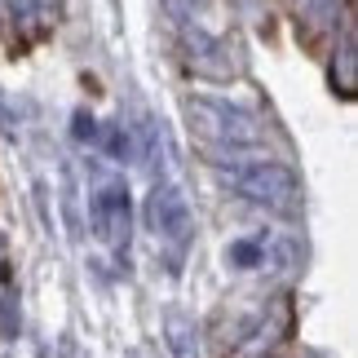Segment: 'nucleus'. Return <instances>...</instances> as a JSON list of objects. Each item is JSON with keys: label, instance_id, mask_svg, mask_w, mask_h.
<instances>
[{"label": "nucleus", "instance_id": "39448f33", "mask_svg": "<svg viewBox=\"0 0 358 358\" xmlns=\"http://www.w3.org/2000/svg\"><path fill=\"white\" fill-rule=\"evenodd\" d=\"M164 332H169V350H173V358H199L195 323H190L186 314H169V323H164Z\"/></svg>", "mask_w": 358, "mask_h": 358}, {"label": "nucleus", "instance_id": "7ed1b4c3", "mask_svg": "<svg viewBox=\"0 0 358 358\" xmlns=\"http://www.w3.org/2000/svg\"><path fill=\"white\" fill-rule=\"evenodd\" d=\"M235 190L248 203H261V208H274V213H292L301 203V182L292 169L274 159H261V164H248V169L235 173Z\"/></svg>", "mask_w": 358, "mask_h": 358}, {"label": "nucleus", "instance_id": "f257e3e1", "mask_svg": "<svg viewBox=\"0 0 358 358\" xmlns=\"http://www.w3.org/2000/svg\"><path fill=\"white\" fill-rule=\"evenodd\" d=\"M186 111H190V120H195V129L203 137H213V142H222V146L243 150V146H261V142H266V124H261L252 111H243V106L190 98Z\"/></svg>", "mask_w": 358, "mask_h": 358}, {"label": "nucleus", "instance_id": "0eeeda50", "mask_svg": "<svg viewBox=\"0 0 358 358\" xmlns=\"http://www.w3.org/2000/svg\"><path fill=\"white\" fill-rule=\"evenodd\" d=\"M336 9H341V0H306V22L310 27H327L336 18Z\"/></svg>", "mask_w": 358, "mask_h": 358}, {"label": "nucleus", "instance_id": "1a4fd4ad", "mask_svg": "<svg viewBox=\"0 0 358 358\" xmlns=\"http://www.w3.org/2000/svg\"><path fill=\"white\" fill-rule=\"evenodd\" d=\"M0 257H5V239H0Z\"/></svg>", "mask_w": 358, "mask_h": 358}, {"label": "nucleus", "instance_id": "423d86ee", "mask_svg": "<svg viewBox=\"0 0 358 358\" xmlns=\"http://www.w3.org/2000/svg\"><path fill=\"white\" fill-rule=\"evenodd\" d=\"M354 62H358V53H354V27H345V36H341V53H336V62H332V85L341 93H354Z\"/></svg>", "mask_w": 358, "mask_h": 358}, {"label": "nucleus", "instance_id": "6e6552de", "mask_svg": "<svg viewBox=\"0 0 358 358\" xmlns=\"http://www.w3.org/2000/svg\"><path fill=\"white\" fill-rule=\"evenodd\" d=\"M230 261H235L239 270H252L257 261H261V248L257 243H235V248H230Z\"/></svg>", "mask_w": 358, "mask_h": 358}, {"label": "nucleus", "instance_id": "20e7f679", "mask_svg": "<svg viewBox=\"0 0 358 358\" xmlns=\"http://www.w3.org/2000/svg\"><path fill=\"white\" fill-rule=\"evenodd\" d=\"M146 222L159 239L169 243H182L190 235V208H186V195L177 186H155L146 195Z\"/></svg>", "mask_w": 358, "mask_h": 358}, {"label": "nucleus", "instance_id": "f03ea898", "mask_svg": "<svg viewBox=\"0 0 358 358\" xmlns=\"http://www.w3.org/2000/svg\"><path fill=\"white\" fill-rule=\"evenodd\" d=\"M129 186L124 177L106 173L89 186V222H93V235H98L106 248L124 252L129 248Z\"/></svg>", "mask_w": 358, "mask_h": 358}]
</instances>
